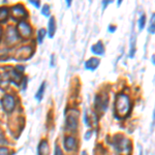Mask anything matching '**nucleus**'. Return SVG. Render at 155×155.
Returning a JSON list of instances; mask_svg holds the SVG:
<instances>
[{
  "label": "nucleus",
  "mask_w": 155,
  "mask_h": 155,
  "mask_svg": "<svg viewBox=\"0 0 155 155\" xmlns=\"http://www.w3.org/2000/svg\"><path fill=\"white\" fill-rule=\"evenodd\" d=\"M130 99L126 94L120 93L116 97V104H115V109H116L117 116H119L120 118H125L130 112Z\"/></svg>",
  "instance_id": "obj_1"
},
{
  "label": "nucleus",
  "mask_w": 155,
  "mask_h": 155,
  "mask_svg": "<svg viewBox=\"0 0 155 155\" xmlns=\"http://www.w3.org/2000/svg\"><path fill=\"white\" fill-rule=\"evenodd\" d=\"M1 104L5 112H12L16 107V101L11 94H5L1 101Z\"/></svg>",
  "instance_id": "obj_2"
},
{
  "label": "nucleus",
  "mask_w": 155,
  "mask_h": 155,
  "mask_svg": "<svg viewBox=\"0 0 155 155\" xmlns=\"http://www.w3.org/2000/svg\"><path fill=\"white\" fill-rule=\"evenodd\" d=\"M18 30H19V33L21 34L22 36H29L31 34L32 30H31V27L28 23H26L25 21H21L18 25Z\"/></svg>",
  "instance_id": "obj_3"
},
{
  "label": "nucleus",
  "mask_w": 155,
  "mask_h": 155,
  "mask_svg": "<svg viewBox=\"0 0 155 155\" xmlns=\"http://www.w3.org/2000/svg\"><path fill=\"white\" fill-rule=\"evenodd\" d=\"M117 151L119 152H128L130 150V143H129L128 140L126 139H122L121 141H119L117 143L116 146Z\"/></svg>",
  "instance_id": "obj_4"
},
{
  "label": "nucleus",
  "mask_w": 155,
  "mask_h": 155,
  "mask_svg": "<svg viewBox=\"0 0 155 155\" xmlns=\"http://www.w3.org/2000/svg\"><path fill=\"white\" fill-rule=\"evenodd\" d=\"M12 14L15 18H21V17L26 16V11L24 9L23 5L17 4V5L12 7Z\"/></svg>",
  "instance_id": "obj_5"
},
{
  "label": "nucleus",
  "mask_w": 155,
  "mask_h": 155,
  "mask_svg": "<svg viewBox=\"0 0 155 155\" xmlns=\"http://www.w3.org/2000/svg\"><path fill=\"white\" fill-rule=\"evenodd\" d=\"M107 104V95H106V97H104V99L102 98L101 95H97L95 97V109L96 110L101 111V110L102 109L104 111H106Z\"/></svg>",
  "instance_id": "obj_6"
},
{
  "label": "nucleus",
  "mask_w": 155,
  "mask_h": 155,
  "mask_svg": "<svg viewBox=\"0 0 155 155\" xmlns=\"http://www.w3.org/2000/svg\"><path fill=\"white\" fill-rule=\"evenodd\" d=\"M64 147L67 151H71V150H74L77 147V141L74 137H67L64 140Z\"/></svg>",
  "instance_id": "obj_7"
},
{
  "label": "nucleus",
  "mask_w": 155,
  "mask_h": 155,
  "mask_svg": "<svg viewBox=\"0 0 155 155\" xmlns=\"http://www.w3.org/2000/svg\"><path fill=\"white\" fill-rule=\"evenodd\" d=\"M31 54V48L30 47H23L20 50H18V53H17V58L23 60V59H26L28 58Z\"/></svg>",
  "instance_id": "obj_8"
},
{
  "label": "nucleus",
  "mask_w": 155,
  "mask_h": 155,
  "mask_svg": "<svg viewBox=\"0 0 155 155\" xmlns=\"http://www.w3.org/2000/svg\"><path fill=\"white\" fill-rule=\"evenodd\" d=\"M99 63H101V61H99L98 58H91L85 63V67L87 69H89V71H94V69L97 68Z\"/></svg>",
  "instance_id": "obj_9"
},
{
  "label": "nucleus",
  "mask_w": 155,
  "mask_h": 155,
  "mask_svg": "<svg viewBox=\"0 0 155 155\" xmlns=\"http://www.w3.org/2000/svg\"><path fill=\"white\" fill-rule=\"evenodd\" d=\"M66 124H67V127H68V129H71V130H74V129H77V127H78V119H77V117L72 116V115H69V116H67Z\"/></svg>",
  "instance_id": "obj_10"
},
{
  "label": "nucleus",
  "mask_w": 155,
  "mask_h": 155,
  "mask_svg": "<svg viewBox=\"0 0 155 155\" xmlns=\"http://www.w3.org/2000/svg\"><path fill=\"white\" fill-rule=\"evenodd\" d=\"M50 150H49V145L46 141H42L41 145L38 146V155H49Z\"/></svg>",
  "instance_id": "obj_11"
},
{
  "label": "nucleus",
  "mask_w": 155,
  "mask_h": 155,
  "mask_svg": "<svg viewBox=\"0 0 155 155\" xmlns=\"http://www.w3.org/2000/svg\"><path fill=\"white\" fill-rule=\"evenodd\" d=\"M91 50H92L93 53H95L97 55H104V45H102L101 41H98L96 45L92 46Z\"/></svg>",
  "instance_id": "obj_12"
},
{
  "label": "nucleus",
  "mask_w": 155,
  "mask_h": 155,
  "mask_svg": "<svg viewBox=\"0 0 155 155\" xmlns=\"http://www.w3.org/2000/svg\"><path fill=\"white\" fill-rule=\"evenodd\" d=\"M18 39V35H17V33H16V31H15L14 29L11 28V29H8V34H7V41L9 42V44H14L15 41Z\"/></svg>",
  "instance_id": "obj_13"
},
{
  "label": "nucleus",
  "mask_w": 155,
  "mask_h": 155,
  "mask_svg": "<svg viewBox=\"0 0 155 155\" xmlns=\"http://www.w3.org/2000/svg\"><path fill=\"white\" fill-rule=\"evenodd\" d=\"M55 30H56V26H55V19L52 17L49 21V36L50 37H53L54 33H55Z\"/></svg>",
  "instance_id": "obj_14"
},
{
  "label": "nucleus",
  "mask_w": 155,
  "mask_h": 155,
  "mask_svg": "<svg viewBox=\"0 0 155 155\" xmlns=\"http://www.w3.org/2000/svg\"><path fill=\"white\" fill-rule=\"evenodd\" d=\"M45 87H46V85H45V83H42L41 85V87H39L38 91H37V93L35 94V98L37 99V101H41L42 96H44V91H45Z\"/></svg>",
  "instance_id": "obj_15"
},
{
  "label": "nucleus",
  "mask_w": 155,
  "mask_h": 155,
  "mask_svg": "<svg viewBox=\"0 0 155 155\" xmlns=\"http://www.w3.org/2000/svg\"><path fill=\"white\" fill-rule=\"evenodd\" d=\"M134 46H136V35H132L131 36V39H130V54H129V56L130 57H134Z\"/></svg>",
  "instance_id": "obj_16"
},
{
  "label": "nucleus",
  "mask_w": 155,
  "mask_h": 155,
  "mask_svg": "<svg viewBox=\"0 0 155 155\" xmlns=\"http://www.w3.org/2000/svg\"><path fill=\"white\" fill-rule=\"evenodd\" d=\"M7 14H8V11H7L6 7H2L0 8V20H4L7 17Z\"/></svg>",
  "instance_id": "obj_17"
},
{
  "label": "nucleus",
  "mask_w": 155,
  "mask_h": 155,
  "mask_svg": "<svg viewBox=\"0 0 155 155\" xmlns=\"http://www.w3.org/2000/svg\"><path fill=\"white\" fill-rule=\"evenodd\" d=\"M45 35H46V30L45 29H39L38 31V41L39 42H42L45 38Z\"/></svg>",
  "instance_id": "obj_18"
},
{
  "label": "nucleus",
  "mask_w": 155,
  "mask_h": 155,
  "mask_svg": "<svg viewBox=\"0 0 155 155\" xmlns=\"http://www.w3.org/2000/svg\"><path fill=\"white\" fill-rule=\"evenodd\" d=\"M145 22H146L145 15H142L141 18H140V21H139V27H140V29H141V30L145 27Z\"/></svg>",
  "instance_id": "obj_19"
},
{
  "label": "nucleus",
  "mask_w": 155,
  "mask_h": 155,
  "mask_svg": "<svg viewBox=\"0 0 155 155\" xmlns=\"http://www.w3.org/2000/svg\"><path fill=\"white\" fill-rule=\"evenodd\" d=\"M41 12H42V15H44V16H46V17L49 16V15H50V6L48 5V4H45L44 7H42Z\"/></svg>",
  "instance_id": "obj_20"
},
{
  "label": "nucleus",
  "mask_w": 155,
  "mask_h": 155,
  "mask_svg": "<svg viewBox=\"0 0 155 155\" xmlns=\"http://www.w3.org/2000/svg\"><path fill=\"white\" fill-rule=\"evenodd\" d=\"M149 32L151 34H154V14L152 15L151 23H150V27H149Z\"/></svg>",
  "instance_id": "obj_21"
},
{
  "label": "nucleus",
  "mask_w": 155,
  "mask_h": 155,
  "mask_svg": "<svg viewBox=\"0 0 155 155\" xmlns=\"http://www.w3.org/2000/svg\"><path fill=\"white\" fill-rule=\"evenodd\" d=\"M0 155H9L8 149H6V148H0Z\"/></svg>",
  "instance_id": "obj_22"
},
{
  "label": "nucleus",
  "mask_w": 155,
  "mask_h": 155,
  "mask_svg": "<svg viewBox=\"0 0 155 155\" xmlns=\"http://www.w3.org/2000/svg\"><path fill=\"white\" fill-rule=\"evenodd\" d=\"M55 155H63V153H62V151L59 149L58 146L55 147Z\"/></svg>",
  "instance_id": "obj_23"
},
{
  "label": "nucleus",
  "mask_w": 155,
  "mask_h": 155,
  "mask_svg": "<svg viewBox=\"0 0 155 155\" xmlns=\"http://www.w3.org/2000/svg\"><path fill=\"white\" fill-rule=\"evenodd\" d=\"M30 3L34 4L36 7H39V2L38 1H33V0H30Z\"/></svg>",
  "instance_id": "obj_24"
},
{
  "label": "nucleus",
  "mask_w": 155,
  "mask_h": 155,
  "mask_svg": "<svg viewBox=\"0 0 155 155\" xmlns=\"http://www.w3.org/2000/svg\"><path fill=\"white\" fill-rule=\"evenodd\" d=\"M90 136H91V132H90V131H88V132H87V136L85 137V139H86V140H88L89 137H90Z\"/></svg>",
  "instance_id": "obj_25"
},
{
  "label": "nucleus",
  "mask_w": 155,
  "mask_h": 155,
  "mask_svg": "<svg viewBox=\"0 0 155 155\" xmlns=\"http://www.w3.org/2000/svg\"><path fill=\"white\" fill-rule=\"evenodd\" d=\"M111 2H112V1H104V2H102V3H104V7H106L107 4L111 3Z\"/></svg>",
  "instance_id": "obj_26"
},
{
  "label": "nucleus",
  "mask_w": 155,
  "mask_h": 155,
  "mask_svg": "<svg viewBox=\"0 0 155 155\" xmlns=\"http://www.w3.org/2000/svg\"><path fill=\"white\" fill-rule=\"evenodd\" d=\"M115 29H116V28H115V27H111V26L109 27V30H110V31H111V32H114V31H115Z\"/></svg>",
  "instance_id": "obj_27"
},
{
  "label": "nucleus",
  "mask_w": 155,
  "mask_h": 155,
  "mask_svg": "<svg viewBox=\"0 0 155 155\" xmlns=\"http://www.w3.org/2000/svg\"><path fill=\"white\" fill-rule=\"evenodd\" d=\"M66 3H67V6H69V5H71V1H67Z\"/></svg>",
  "instance_id": "obj_28"
},
{
  "label": "nucleus",
  "mask_w": 155,
  "mask_h": 155,
  "mask_svg": "<svg viewBox=\"0 0 155 155\" xmlns=\"http://www.w3.org/2000/svg\"><path fill=\"white\" fill-rule=\"evenodd\" d=\"M82 155H87V153H86V152H83V153H82Z\"/></svg>",
  "instance_id": "obj_29"
},
{
  "label": "nucleus",
  "mask_w": 155,
  "mask_h": 155,
  "mask_svg": "<svg viewBox=\"0 0 155 155\" xmlns=\"http://www.w3.org/2000/svg\"><path fill=\"white\" fill-rule=\"evenodd\" d=\"M0 37H1V28H0Z\"/></svg>",
  "instance_id": "obj_30"
}]
</instances>
